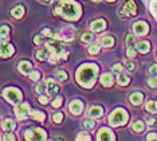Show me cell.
I'll return each instance as SVG.
<instances>
[{
	"label": "cell",
	"mask_w": 157,
	"mask_h": 141,
	"mask_svg": "<svg viewBox=\"0 0 157 141\" xmlns=\"http://www.w3.org/2000/svg\"><path fill=\"white\" fill-rule=\"evenodd\" d=\"M56 79H58V81H66L67 74L65 71H58V73H56Z\"/></svg>",
	"instance_id": "33"
},
{
	"label": "cell",
	"mask_w": 157,
	"mask_h": 141,
	"mask_svg": "<svg viewBox=\"0 0 157 141\" xmlns=\"http://www.w3.org/2000/svg\"><path fill=\"white\" fill-rule=\"evenodd\" d=\"M39 102H40V104H43V105H46V104H47V97L40 96V97H39Z\"/></svg>",
	"instance_id": "42"
},
{
	"label": "cell",
	"mask_w": 157,
	"mask_h": 141,
	"mask_svg": "<svg viewBox=\"0 0 157 141\" xmlns=\"http://www.w3.org/2000/svg\"><path fill=\"white\" fill-rule=\"evenodd\" d=\"M47 90H48V94H50V96L54 97V96H56V94L59 93V86H58V85H55L54 82H51V84H48Z\"/></svg>",
	"instance_id": "21"
},
{
	"label": "cell",
	"mask_w": 157,
	"mask_h": 141,
	"mask_svg": "<svg viewBox=\"0 0 157 141\" xmlns=\"http://www.w3.org/2000/svg\"><path fill=\"white\" fill-rule=\"evenodd\" d=\"M15 112L19 120H24L28 116V113H30V106H28V104H20L19 108H16Z\"/></svg>",
	"instance_id": "7"
},
{
	"label": "cell",
	"mask_w": 157,
	"mask_h": 141,
	"mask_svg": "<svg viewBox=\"0 0 157 141\" xmlns=\"http://www.w3.org/2000/svg\"><path fill=\"white\" fill-rule=\"evenodd\" d=\"M90 27H91V30H93V31H102L103 28L106 27V22H105V20H102V19L94 20V22H91Z\"/></svg>",
	"instance_id": "9"
},
{
	"label": "cell",
	"mask_w": 157,
	"mask_h": 141,
	"mask_svg": "<svg viewBox=\"0 0 157 141\" xmlns=\"http://www.w3.org/2000/svg\"><path fill=\"white\" fill-rule=\"evenodd\" d=\"M125 67H126L129 71H134V69H136V63H134V62H132V61H129V62H126V65H125Z\"/></svg>",
	"instance_id": "38"
},
{
	"label": "cell",
	"mask_w": 157,
	"mask_h": 141,
	"mask_svg": "<svg viewBox=\"0 0 157 141\" xmlns=\"http://www.w3.org/2000/svg\"><path fill=\"white\" fill-rule=\"evenodd\" d=\"M35 43H36V45H39V43H42L43 42V38H42V35H38L36 38H35V41H34Z\"/></svg>",
	"instance_id": "43"
},
{
	"label": "cell",
	"mask_w": 157,
	"mask_h": 141,
	"mask_svg": "<svg viewBox=\"0 0 157 141\" xmlns=\"http://www.w3.org/2000/svg\"><path fill=\"white\" fill-rule=\"evenodd\" d=\"M110 132L109 129H101L99 131V135H98V139L99 140H112V139H114L113 137V135H110Z\"/></svg>",
	"instance_id": "15"
},
{
	"label": "cell",
	"mask_w": 157,
	"mask_h": 141,
	"mask_svg": "<svg viewBox=\"0 0 157 141\" xmlns=\"http://www.w3.org/2000/svg\"><path fill=\"white\" fill-rule=\"evenodd\" d=\"M54 11L55 14L65 16L67 19H77L79 15V7L73 0H58Z\"/></svg>",
	"instance_id": "1"
},
{
	"label": "cell",
	"mask_w": 157,
	"mask_h": 141,
	"mask_svg": "<svg viewBox=\"0 0 157 141\" xmlns=\"http://www.w3.org/2000/svg\"><path fill=\"white\" fill-rule=\"evenodd\" d=\"M148 139H156V136L155 135H151V136H148Z\"/></svg>",
	"instance_id": "48"
},
{
	"label": "cell",
	"mask_w": 157,
	"mask_h": 141,
	"mask_svg": "<svg viewBox=\"0 0 157 141\" xmlns=\"http://www.w3.org/2000/svg\"><path fill=\"white\" fill-rule=\"evenodd\" d=\"M132 131L133 132H136V133H140V132H142L144 131V122L142 121H134L133 124H132Z\"/></svg>",
	"instance_id": "19"
},
{
	"label": "cell",
	"mask_w": 157,
	"mask_h": 141,
	"mask_svg": "<svg viewBox=\"0 0 157 141\" xmlns=\"http://www.w3.org/2000/svg\"><path fill=\"white\" fill-rule=\"evenodd\" d=\"M101 82H102L103 86H110V85H113V75L109 74V73L103 74L102 78H101Z\"/></svg>",
	"instance_id": "18"
},
{
	"label": "cell",
	"mask_w": 157,
	"mask_h": 141,
	"mask_svg": "<svg viewBox=\"0 0 157 141\" xmlns=\"http://www.w3.org/2000/svg\"><path fill=\"white\" fill-rule=\"evenodd\" d=\"M95 74H97V67L95 66H82L78 71V81H79L81 85L85 86H90V84L93 82V79L95 78Z\"/></svg>",
	"instance_id": "2"
},
{
	"label": "cell",
	"mask_w": 157,
	"mask_h": 141,
	"mask_svg": "<svg viewBox=\"0 0 157 141\" xmlns=\"http://www.w3.org/2000/svg\"><path fill=\"white\" fill-rule=\"evenodd\" d=\"M137 50H138V51H141V53H148L149 50H151V43L146 42V41L138 42L137 43Z\"/></svg>",
	"instance_id": "17"
},
{
	"label": "cell",
	"mask_w": 157,
	"mask_h": 141,
	"mask_svg": "<svg viewBox=\"0 0 157 141\" xmlns=\"http://www.w3.org/2000/svg\"><path fill=\"white\" fill-rule=\"evenodd\" d=\"M125 12V15L128 16H134L136 14H137V6H136V3L133 0H128L125 4L120 8V14Z\"/></svg>",
	"instance_id": "5"
},
{
	"label": "cell",
	"mask_w": 157,
	"mask_h": 141,
	"mask_svg": "<svg viewBox=\"0 0 157 141\" xmlns=\"http://www.w3.org/2000/svg\"><path fill=\"white\" fill-rule=\"evenodd\" d=\"M113 43H114V41H113V38H110V37H105L101 39V45H103L105 47H112Z\"/></svg>",
	"instance_id": "27"
},
{
	"label": "cell",
	"mask_w": 157,
	"mask_h": 141,
	"mask_svg": "<svg viewBox=\"0 0 157 141\" xmlns=\"http://www.w3.org/2000/svg\"><path fill=\"white\" fill-rule=\"evenodd\" d=\"M118 84L121 85V86H125V85H128L130 82V79H129V77L128 75H125V74H120V77H118Z\"/></svg>",
	"instance_id": "25"
},
{
	"label": "cell",
	"mask_w": 157,
	"mask_h": 141,
	"mask_svg": "<svg viewBox=\"0 0 157 141\" xmlns=\"http://www.w3.org/2000/svg\"><path fill=\"white\" fill-rule=\"evenodd\" d=\"M145 108H146V110L151 112V113H157V102L156 101H149Z\"/></svg>",
	"instance_id": "23"
},
{
	"label": "cell",
	"mask_w": 157,
	"mask_h": 141,
	"mask_svg": "<svg viewBox=\"0 0 157 141\" xmlns=\"http://www.w3.org/2000/svg\"><path fill=\"white\" fill-rule=\"evenodd\" d=\"M62 102H63V98H60V97H58V98H55V100H54V102H52L51 105H52L54 108H59L60 105H62Z\"/></svg>",
	"instance_id": "39"
},
{
	"label": "cell",
	"mask_w": 157,
	"mask_h": 141,
	"mask_svg": "<svg viewBox=\"0 0 157 141\" xmlns=\"http://www.w3.org/2000/svg\"><path fill=\"white\" fill-rule=\"evenodd\" d=\"M30 78L33 79V81H39V79H40V73H39V71H31Z\"/></svg>",
	"instance_id": "34"
},
{
	"label": "cell",
	"mask_w": 157,
	"mask_h": 141,
	"mask_svg": "<svg viewBox=\"0 0 157 141\" xmlns=\"http://www.w3.org/2000/svg\"><path fill=\"white\" fill-rule=\"evenodd\" d=\"M46 58H50V53H48L47 47L43 49V50H39V51L36 53V59L38 61H44Z\"/></svg>",
	"instance_id": "20"
},
{
	"label": "cell",
	"mask_w": 157,
	"mask_h": 141,
	"mask_svg": "<svg viewBox=\"0 0 157 141\" xmlns=\"http://www.w3.org/2000/svg\"><path fill=\"white\" fill-rule=\"evenodd\" d=\"M98 53H99V46L98 45L89 47V54H90V55H95V54H98Z\"/></svg>",
	"instance_id": "30"
},
{
	"label": "cell",
	"mask_w": 157,
	"mask_h": 141,
	"mask_svg": "<svg viewBox=\"0 0 157 141\" xmlns=\"http://www.w3.org/2000/svg\"><path fill=\"white\" fill-rule=\"evenodd\" d=\"M11 15H12L13 18H16V19H20V18L24 15V7H22V6L15 7V8L11 11Z\"/></svg>",
	"instance_id": "13"
},
{
	"label": "cell",
	"mask_w": 157,
	"mask_h": 141,
	"mask_svg": "<svg viewBox=\"0 0 157 141\" xmlns=\"http://www.w3.org/2000/svg\"><path fill=\"white\" fill-rule=\"evenodd\" d=\"M13 54V47L11 45H4L3 43V47H2V57L3 58H8Z\"/></svg>",
	"instance_id": "12"
},
{
	"label": "cell",
	"mask_w": 157,
	"mask_h": 141,
	"mask_svg": "<svg viewBox=\"0 0 157 141\" xmlns=\"http://www.w3.org/2000/svg\"><path fill=\"white\" fill-rule=\"evenodd\" d=\"M4 97L10 101L11 104H17L22 100V94L17 89H6L4 90Z\"/></svg>",
	"instance_id": "4"
},
{
	"label": "cell",
	"mask_w": 157,
	"mask_h": 141,
	"mask_svg": "<svg viewBox=\"0 0 157 141\" xmlns=\"http://www.w3.org/2000/svg\"><path fill=\"white\" fill-rule=\"evenodd\" d=\"M82 139H85V140H90V137L86 136V135H79V136H78V140H82Z\"/></svg>",
	"instance_id": "45"
},
{
	"label": "cell",
	"mask_w": 157,
	"mask_h": 141,
	"mask_svg": "<svg viewBox=\"0 0 157 141\" xmlns=\"http://www.w3.org/2000/svg\"><path fill=\"white\" fill-rule=\"evenodd\" d=\"M70 110H71V113H74V114H79L81 112H82V108H83V105H82L81 101H73V102L70 104Z\"/></svg>",
	"instance_id": "10"
},
{
	"label": "cell",
	"mask_w": 157,
	"mask_h": 141,
	"mask_svg": "<svg viewBox=\"0 0 157 141\" xmlns=\"http://www.w3.org/2000/svg\"><path fill=\"white\" fill-rule=\"evenodd\" d=\"M81 39H82V42H85V43H90L94 41V35H93L91 32H83Z\"/></svg>",
	"instance_id": "24"
},
{
	"label": "cell",
	"mask_w": 157,
	"mask_h": 141,
	"mask_svg": "<svg viewBox=\"0 0 157 141\" xmlns=\"http://www.w3.org/2000/svg\"><path fill=\"white\" fill-rule=\"evenodd\" d=\"M82 126L86 129H93L95 126V121L94 120H90V118H87V120L82 121Z\"/></svg>",
	"instance_id": "26"
},
{
	"label": "cell",
	"mask_w": 157,
	"mask_h": 141,
	"mask_svg": "<svg viewBox=\"0 0 157 141\" xmlns=\"http://www.w3.org/2000/svg\"><path fill=\"white\" fill-rule=\"evenodd\" d=\"M47 85H48V82H40V84L36 86V92L42 94L46 90V88H47Z\"/></svg>",
	"instance_id": "31"
},
{
	"label": "cell",
	"mask_w": 157,
	"mask_h": 141,
	"mask_svg": "<svg viewBox=\"0 0 157 141\" xmlns=\"http://www.w3.org/2000/svg\"><path fill=\"white\" fill-rule=\"evenodd\" d=\"M4 139H6V140H15L16 137H15V136H12V135H8V136H6Z\"/></svg>",
	"instance_id": "47"
},
{
	"label": "cell",
	"mask_w": 157,
	"mask_h": 141,
	"mask_svg": "<svg viewBox=\"0 0 157 141\" xmlns=\"http://www.w3.org/2000/svg\"><path fill=\"white\" fill-rule=\"evenodd\" d=\"M108 2H113V0H108Z\"/></svg>",
	"instance_id": "51"
},
{
	"label": "cell",
	"mask_w": 157,
	"mask_h": 141,
	"mask_svg": "<svg viewBox=\"0 0 157 141\" xmlns=\"http://www.w3.org/2000/svg\"><path fill=\"white\" fill-rule=\"evenodd\" d=\"M126 120H128V114L125 113V110H122V109L114 110L109 117V121L112 125H122Z\"/></svg>",
	"instance_id": "3"
},
{
	"label": "cell",
	"mask_w": 157,
	"mask_h": 141,
	"mask_svg": "<svg viewBox=\"0 0 157 141\" xmlns=\"http://www.w3.org/2000/svg\"><path fill=\"white\" fill-rule=\"evenodd\" d=\"M31 63L30 62H26V61H23V62H20L19 63V69H20V71H22L23 74H30L31 73Z\"/></svg>",
	"instance_id": "16"
},
{
	"label": "cell",
	"mask_w": 157,
	"mask_h": 141,
	"mask_svg": "<svg viewBox=\"0 0 157 141\" xmlns=\"http://www.w3.org/2000/svg\"><path fill=\"white\" fill-rule=\"evenodd\" d=\"M27 140H40L44 139V132L42 129H31V131H27L26 135Z\"/></svg>",
	"instance_id": "6"
},
{
	"label": "cell",
	"mask_w": 157,
	"mask_h": 141,
	"mask_svg": "<svg viewBox=\"0 0 157 141\" xmlns=\"http://www.w3.org/2000/svg\"><path fill=\"white\" fill-rule=\"evenodd\" d=\"M93 2H99V0H93Z\"/></svg>",
	"instance_id": "50"
},
{
	"label": "cell",
	"mask_w": 157,
	"mask_h": 141,
	"mask_svg": "<svg viewBox=\"0 0 157 141\" xmlns=\"http://www.w3.org/2000/svg\"><path fill=\"white\" fill-rule=\"evenodd\" d=\"M151 7H152V12L155 14V15H157V0H153Z\"/></svg>",
	"instance_id": "40"
},
{
	"label": "cell",
	"mask_w": 157,
	"mask_h": 141,
	"mask_svg": "<svg viewBox=\"0 0 157 141\" xmlns=\"http://www.w3.org/2000/svg\"><path fill=\"white\" fill-rule=\"evenodd\" d=\"M149 73H151L152 75H156L157 74V66H152L151 70H149Z\"/></svg>",
	"instance_id": "44"
},
{
	"label": "cell",
	"mask_w": 157,
	"mask_h": 141,
	"mask_svg": "<svg viewBox=\"0 0 157 141\" xmlns=\"http://www.w3.org/2000/svg\"><path fill=\"white\" fill-rule=\"evenodd\" d=\"M103 114V110L101 106H94V108H90V110H89V116L93 118H97V117H102Z\"/></svg>",
	"instance_id": "11"
},
{
	"label": "cell",
	"mask_w": 157,
	"mask_h": 141,
	"mask_svg": "<svg viewBox=\"0 0 157 141\" xmlns=\"http://www.w3.org/2000/svg\"><path fill=\"white\" fill-rule=\"evenodd\" d=\"M133 45H134V37L133 35H126V38H125V46L133 47Z\"/></svg>",
	"instance_id": "29"
},
{
	"label": "cell",
	"mask_w": 157,
	"mask_h": 141,
	"mask_svg": "<svg viewBox=\"0 0 157 141\" xmlns=\"http://www.w3.org/2000/svg\"><path fill=\"white\" fill-rule=\"evenodd\" d=\"M133 31L137 35H145L148 32V24L144 23V22H138V23L133 24Z\"/></svg>",
	"instance_id": "8"
},
{
	"label": "cell",
	"mask_w": 157,
	"mask_h": 141,
	"mask_svg": "<svg viewBox=\"0 0 157 141\" xmlns=\"http://www.w3.org/2000/svg\"><path fill=\"white\" fill-rule=\"evenodd\" d=\"M126 54H128V57H129V58H134V57H136V54H137V51H136L133 47H128Z\"/></svg>",
	"instance_id": "35"
},
{
	"label": "cell",
	"mask_w": 157,
	"mask_h": 141,
	"mask_svg": "<svg viewBox=\"0 0 157 141\" xmlns=\"http://www.w3.org/2000/svg\"><path fill=\"white\" fill-rule=\"evenodd\" d=\"M31 116H33L35 120H38V121H44V120H46L44 113H40V112H38V110L33 112V113H31Z\"/></svg>",
	"instance_id": "28"
},
{
	"label": "cell",
	"mask_w": 157,
	"mask_h": 141,
	"mask_svg": "<svg viewBox=\"0 0 157 141\" xmlns=\"http://www.w3.org/2000/svg\"><path fill=\"white\" fill-rule=\"evenodd\" d=\"M42 2H50V0H42Z\"/></svg>",
	"instance_id": "49"
},
{
	"label": "cell",
	"mask_w": 157,
	"mask_h": 141,
	"mask_svg": "<svg viewBox=\"0 0 157 141\" xmlns=\"http://www.w3.org/2000/svg\"><path fill=\"white\" fill-rule=\"evenodd\" d=\"M113 71H114V73H117V74H121V73H122V65H120V63L114 65V66H113Z\"/></svg>",
	"instance_id": "36"
},
{
	"label": "cell",
	"mask_w": 157,
	"mask_h": 141,
	"mask_svg": "<svg viewBox=\"0 0 157 141\" xmlns=\"http://www.w3.org/2000/svg\"><path fill=\"white\" fill-rule=\"evenodd\" d=\"M8 34H10V30H8V27L7 26H3L2 27V39H3V42L7 39V37H8Z\"/></svg>",
	"instance_id": "32"
},
{
	"label": "cell",
	"mask_w": 157,
	"mask_h": 141,
	"mask_svg": "<svg viewBox=\"0 0 157 141\" xmlns=\"http://www.w3.org/2000/svg\"><path fill=\"white\" fill-rule=\"evenodd\" d=\"M148 84H149V86H152V88H155V86H157V79H156V78L149 79V81H148Z\"/></svg>",
	"instance_id": "41"
},
{
	"label": "cell",
	"mask_w": 157,
	"mask_h": 141,
	"mask_svg": "<svg viewBox=\"0 0 157 141\" xmlns=\"http://www.w3.org/2000/svg\"><path fill=\"white\" fill-rule=\"evenodd\" d=\"M146 121H148L149 125H153V124H155V120H153L152 117H148V118H146Z\"/></svg>",
	"instance_id": "46"
},
{
	"label": "cell",
	"mask_w": 157,
	"mask_h": 141,
	"mask_svg": "<svg viewBox=\"0 0 157 141\" xmlns=\"http://www.w3.org/2000/svg\"><path fill=\"white\" fill-rule=\"evenodd\" d=\"M13 128H15V122H13L12 120H6L4 122H3V129H4L6 132H11L13 131Z\"/></svg>",
	"instance_id": "22"
},
{
	"label": "cell",
	"mask_w": 157,
	"mask_h": 141,
	"mask_svg": "<svg viewBox=\"0 0 157 141\" xmlns=\"http://www.w3.org/2000/svg\"><path fill=\"white\" fill-rule=\"evenodd\" d=\"M142 100H144V96L141 93H133L130 96V102L133 105H140L142 102Z\"/></svg>",
	"instance_id": "14"
},
{
	"label": "cell",
	"mask_w": 157,
	"mask_h": 141,
	"mask_svg": "<svg viewBox=\"0 0 157 141\" xmlns=\"http://www.w3.org/2000/svg\"><path fill=\"white\" fill-rule=\"evenodd\" d=\"M54 122H56V124H59V122H62V120H63V114L62 113H56V114H54Z\"/></svg>",
	"instance_id": "37"
}]
</instances>
